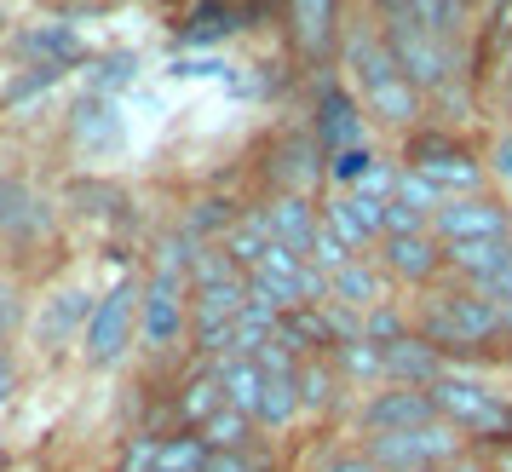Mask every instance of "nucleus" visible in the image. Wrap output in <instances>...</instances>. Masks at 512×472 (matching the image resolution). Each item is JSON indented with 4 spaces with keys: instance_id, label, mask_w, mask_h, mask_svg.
I'll use <instances>...</instances> for the list:
<instances>
[{
    "instance_id": "11",
    "label": "nucleus",
    "mask_w": 512,
    "mask_h": 472,
    "mask_svg": "<svg viewBox=\"0 0 512 472\" xmlns=\"http://www.w3.org/2000/svg\"><path fill=\"white\" fill-rule=\"evenodd\" d=\"M271 190H288V196H311V190L328 179V150L317 144L311 127H294L271 144Z\"/></svg>"
},
{
    "instance_id": "46",
    "label": "nucleus",
    "mask_w": 512,
    "mask_h": 472,
    "mask_svg": "<svg viewBox=\"0 0 512 472\" xmlns=\"http://www.w3.org/2000/svg\"><path fill=\"white\" fill-rule=\"evenodd\" d=\"M484 294H489L501 311H507V323H512V260H507V271H501L495 283H484Z\"/></svg>"
},
{
    "instance_id": "16",
    "label": "nucleus",
    "mask_w": 512,
    "mask_h": 472,
    "mask_svg": "<svg viewBox=\"0 0 512 472\" xmlns=\"http://www.w3.org/2000/svg\"><path fill=\"white\" fill-rule=\"evenodd\" d=\"M265 219H271V236H277L282 248H294V254L311 260L317 231H323V202H311V196H288V190H271V196H265Z\"/></svg>"
},
{
    "instance_id": "43",
    "label": "nucleus",
    "mask_w": 512,
    "mask_h": 472,
    "mask_svg": "<svg viewBox=\"0 0 512 472\" xmlns=\"http://www.w3.org/2000/svg\"><path fill=\"white\" fill-rule=\"evenodd\" d=\"M420 231H432V219H426V213L403 208V202L386 208V236H420Z\"/></svg>"
},
{
    "instance_id": "18",
    "label": "nucleus",
    "mask_w": 512,
    "mask_h": 472,
    "mask_svg": "<svg viewBox=\"0 0 512 472\" xmlns=\"http://www.w3.org/2000/svg\"><path fill=\"white\" fill-rule=\"evenodd\" d=\"M328 300L346 306V311H357V317H369V311L392 306V277H386V265L380 260H351L346 271L328 277Z\"/></svg>"
},
{
    "instance_id": "6",
    "label": "nucleus",
    "mask_w": 512,
    "mask_h": 472,
    "mask_svg": "<svg viewBox=\"0 0 512 472\" xmlns=\"http://www.w3.org/2000/svg\"><path fill=\"white\" fill-rule=\"evenodd\" d=\"M403 167H415L426 185H438L449 202L455 196H484V162H478V150L455 133H426L415 127L409 144H403Z\"/></svg>"
},
{
    "instance_id": "33",
    "label": "nucleus",
    "mask_w": 512,
    "mask_h": 472,
    "mask_svg": "<svg viewBox=\"0 0 512 472\" xmlns=\"http://www.w3.org/2000/svg\"><path fill=\"white\" fill-rule=\"evenodd\" d=\"M213 449L202 444V432H173L162 438V455H156V472H208Z\"/></svg>"
},
{
    "instance_id": "44",
    "label": "nucleus",
    "mask_w": 512,
    "mask_h": 472,
    "mask_svg": "<svg viewBox=\"0 0 512 472\" xmlns=\"http://www.w3.org/2000/svg\"><path fill=\"white\" fill-rule=\"evenodd\" d=\"M18 323H24V300H18V288L0 277V340L18 329Z\"/></svg>"
},
{
    "instance_id": "47",
    "label": "nucleus",
    "mask_w": 512,
    "mask_h": 472,
    "mask_svg": "<svg viewBox=\"0 0 512 472\" xmlns=\"http://www.w3.org/2000/svg\"><path fill=\"white\" fill-rule=\"evenodd\" d=\"M12 392H18V363L0 352V403H12Z\"/></svg>"
},
{
    "instance_id": "19",
    "label": "nucleus",
    "mask_w": 512,
    "mask_h": 472,
    "mask_svg": "<svg viewBox=\"0 0 512 472\" xmlns=\"http://www.w3.org/2000/svg\"><path fill=\"white\" fill-rule=\"evenodd\" d=\"M242 18H248V6H236V0H196L179 24V47H219L242 29Z\"/></svg>"
},
{
    "instance_id": "23",
    "label": "nucleus",
    "mask_w": 512,
    "mask_h": 472,
    "mask_svg": "<svg viewBox=\"0 0 512 472\" xmlns=\"http://www.w3.org/2000/svg\"><path fill=\"white\" fill-rule=\"evenodd\" d=\"M93 311H98V300L87 294V288H64V294H52L47 317H41V340H47V346H58V340H70L75 329L87 334Z\"/></svg>"
},
{
    "instance_id": "26",
    "label": "nucleus",
    "mask_w": 512,
    "mask_h": 472,
    "mask_svg": "<svg viewBox=\"0 0 512 472\" xmlns=\"http://www.w3.org/2000/svg\"><path fill=\"white\" fill-rule=\"evenodd\" d=\"M282 340L294 346L300 357H328L340 340H334V329H328V317L323 306H300V311H288L282 317Z\"/></svg>"
},
{
    "instance_id": "8",
    "label": "nucleus",
    "mask_w": 512,
    "mask_h": 472,
    "mask_svg": "<svg viewBox=\"0 0 512 472\" xmlns=\"http://www.w3.org/2000/svg\"><path fill=\"white\" fill-rule=\"evenodd\" d=\"M311 133H317V144H323L328 156L369 144V110H363V98L351 93V87H340L328 70H317V116H311Z\"/></svg>"
},
{
    "instance_id": "48",
    "label": "nucleus",
    "mask_w": 512,
    "mask_h": 472,
    "mask_svg": "<svg viewBox=\"0 0 512 472\" xmlns=\"http://www.w3.org/2000/svg\"><path fill=\"white\" fill-rule=\"evenodd\" d=\"M495 179H507V185H512V133L495 144Z\"/></svg>"
},
{
    "instance_id": "31",
    "label": "nucleus",
    "mask_w": 512,
    "mask_h": 472,
    "mask_svg": "<svg viewBox=\"0 0 512 472\" xmlns=\"http://www.w3.org/2000/svg\"><path fill=\"white\" fill-rule=\"evenodd\" d=\"M236 277H248V271L225 254V242H196V254H190V288L236 283Z\"/></svg>"
},
{
    "instance_id": "41",
    "label": "nucleus",
    "mask_w": 512,
    "mask_h": 472,
    "mask_svg": "<svg viewBox=\"0 0 512 472\" xmlns=\"http://www.w3.org/2000/svg\"><path fill=\"white\" fill-rule=\"evenodd\" d=\"M208 472H271V455L265 449H213L208 455Z\"/></svg>"
},
{
    "instance_id": "17",
    "label": "nucleus",
    "mask_w": 512,
    "mask_h": 472,
    "mask_svg": "<svg viewBox=\"0 0 512 472\" xmlns=\"http://www.w3.org/2000/svg\"><path fill=\"white\" fill-rule=\"evenodd\" d=\"M380 352H386V380H392V386H420V392H432L443 375H455L449 357H443L432 340H420V334H403V340L380 346Z\"/></svg>"
},
{
    "instance_id": "29",
    "label": "nucleus",
    "mask_w": 512,
    "mask_h": 472,
    "mask_svg": "<svg viewBox=\"0 0 512 472\" xmlns=\"http://www.w3.org/2000/svg\"><path fill=\"white\" fill-rule=\"evenodd\" d=\"M242 213L225 202V196H196L190 202V213H185V236L190 242H225V231H231Z\"/></svg>"
},
{
    "instance_id": "49",
    "label": "nucleus",
    "mask_w": 512,
    "mask_h": 472,
    "mask_svg": "<svg viewBox=\"0 0 512 472\" xmlns=\"http://www.w3.org/2000/svg\"><path fill=\"white\" fill-rule=\"evenodd\" d=\"M489 455V472H512V444H501V449H484Z\"/></svg>"
},
{
    "instance_id": "28",
    "label": "nucleus",
    "mask_w": 512,
    "mask_h": 472,
    "mask_svg": "<svg viewBox=\"0 0 512 472\" xmlns=\"http://www.w3.org/2000/svg\"><path fill=\"white\" fill-rule=\"evenodd\" d=\"M300 380L294 375H265V398H259V426L265 432H282V426H294L300 415Z\"/></svg>"
},
{
    "instance_id": "21",
    "label": "nucleus",
    "mask_w": 512,
    "mask_h": 472,
    "mask_svg": "<svg viewBox=\"0 0 512 472\" xmlns=\"http://www.w3.org/2000/svg\"><path fill=\"white\" fill-rule=\"evenodd\" d=\"M70 139H75V150L104 156V150H116L121 144V116L98 93H87L81 104H75V116H70Z\"/></svg>"
},
{
    "instance_id": "45",
    "label": "nucleus",
    "mask_w": 512,
    "mask_h": 472,
    "mask_svg": "<svg viewBox=\"0 0 512 472\" xmlns=\"http://www.w3.org/2000/svg\"><path fill=\"white\" fill-rule=\"evenodd\" d=\"M317 472H380V467H374L363 449H351V455H334V461H323Z\"/></svg>"
},
{
    "instance_id": "5",
    "label": "nucleus",
    "mask_w": 512,
    "mask_h": 472,
    "mask_svg": "<svg viewBox=\"0 0 512 472\" xmlns=\"http://www.w3.org/2000/svg\"><path fill=\"white\" fill-rule=\"evenodd\" d=\"M466 449H472V438L461 426L426 421V426H409V432H380V438L363 444V455L380 472H443L449 461H461Z\"/></svg>"
},
{
    "instance_id": "32",
    "label": "nucleus",
    "mask_w": 512,
    "mask_h": 472,
    "mask_svg": "<svg viewBox=\"0 0 512 472\" xmlns=\"http://www.w3.org/2000/svg\"><path fill=\"white\" fill-rule=\"evenodd\" d=\"M328 363L340 369V380H386V352L374 340H351V346H334Z\"/></svg>"
},
{
    "instance_id": "20",
    "label": "nucleus",
    "mask_w": 512,
    "mask_h": 472,
    "mask_svg": "<svg viewBox=\"0 0 512 472\" xmlns=\"http://www.w3.org/2000/svg\"><path fill=\"white\" fill-rule=\"evenodd\" d=\"M512 260V236H495V242H455V248H443V265L461 277L466 288H484L495 283Z\"/></svg>"
},
{
    "instance_id": "14",
    "label": "nucleus",
    "mask_w": 512,
    "mask_h": 472,
    "mask_svg": "<svg viewBox=\"0 0 512 472\" xmlns=\"http://www.w3.org/2000/svg\"><path fill=\"white\" fill-rule=\"evenodd\" d=\"M323 225L346 242L357 260H369L374 248L386 242V208H380V202H363V196H351V190H340V196H328L323 202Z\"/></svg>"
},
{
    "instance_id": "12",
    "label": "nucleus",
    "mask_w": 512,
    "mask_h": 472,
    "mask_svg": "<svg viewBox=\"0 0 512 472\" xmlns=\"http://www.w3.org/2000/svg\"><path fill=\"white\" fill-rule=\"evenodd\" d=\"M438 421V403H432V392H420V386H392L386 380V392H374V398L357 403V432H369V438H380V432H409V426H426Z\"/></svg>"
},
{
    "instance_id": "36",
    "label": "nucleus",
    "mask_w": 512,
    "mask_h": 472,
    "mask_svg": "<svg viewBox=\"0 0 512 472\" xmlns=\"http://www.w3.org/2000/svg\"><path fill=\"white\" fill-rule=\"evenodd\" d=\"M133 75H139V58H133V52H104V58L93 64V93L98 98L116 93V87H127V81H133Z\"/></svg>"
},
{
    "instance_id": "24",
    "label": "nucleus",
    "mask_w": 512,
    "mask_h": 472,
    "mask_svg": "<svg viewBox=\"0 0 512 472\" xmlns=\"http://www.w3.org/2000/svg\"><path fill=\"white\" fill-rule=\"evenodd\" d=\"M271 242H277V236H271L265 208H248L231 231H225V254H231L242 271H259V265H265V254H271Z\"/></svg>"
},
{
    "instance_id": "4",
    "label": "nucleus",
    "mask_w": 512,
    "mask_h": 472,
    "mask_svg": "<svg viewBox=\"0 0 512 472\" xmlns=\"http://www.w3.org/2000/svg\"><path fill=\"white\" fill-rule=\"evenodd\" d=\"M432 403H438V421L461 426L478 449L512 444V398L495 392V386H484V380L443 375L438 386H432Z\"/></svg>"
},
{
    "instance_id": "40",
    "label": "nucleus",
    "mask_w": 512,
    "mask_h": 472,
    "mask_svg": "<svg viewBox=\"0 0 512 472\" xmlns=\"http://www.w3.org/2000/svg\"><path fill=\"white\" fill-rule=\"evenodd\" d=\"M29 52H47V58H81V41H75L64 24H47V29H29L24 35Z\"/></svg>"
},
{
    "instance_id": "1",
    "label": "nucleus",
    "mask_w": 512,
    "mask_h": 472,
    "mask_svg": "<svg viewBox=\"0 0 512 472\" xmlns=\"http://www.w3.org/2000/svg\"><path fill=\"white\" fill-rule=\"evenodd\" d=\"M340 70H346L351 93L363 98L369 121H380V127H403V133H415L420 127V116H426V93L403 75L397 52L386 47V35L374 29V18L369 24H346Z\"/></svg>"
},
{
    "instance_id": "37",
    "label": "nucleus",
    "mask_w": 512,
    "mask_h": 472,
    "mask_svg": "<svg viewBox=\"0 0 512 472\" xmlns=\"http://www.w3.org/2000/svg\"><path fill=\"white\" fill-rule=\"evenodd\" d=\"M397 202H403V208H415V213H426V219H432V213H438L443 202H449V196H443L438 185H426V179H420L415 167H403V185H397Z\"/></svg>"
},
{
    "instance_id": "27",
    "label": "nucleus",
    "mask_w": 512,
    "mask_h": 472,
    "mask_svg": "<svg viewBox=\"0 0 512 472\" xmlns=\"http://www.w3.org/2000/svg\"><path fill=\"white\" fill-rule=\"evenodd\" d=\"M294 380H300V403L311 409V415H328V409L340 403V386H346V380H340V369H334L328 357H305Z\"/></svg>"
},
{
    "instance_id": "25",
    "label": "nucleus",
    "mask_w": 512,
    "mask_h": 472,
    "mask_svg": "<svg viewBox=\"0 0 512 472\" xmlns=\"http://www.w3.org/2000/svg\"><path fill=\"white\" fill-rule=\"evenodd\" d=\"M225 409V386H219V375H213V363L202 369V375H190L185 386H179V398H173V415H179V426H196L208 421V415H219Z\"/></svg>"
},
{
    "instance_id": "13",
    "label": "nucleus",
    "mask_w": 512,
    "mask_h": 472,
    "mask_svg": "<svg viewBox=\"0 0 512 472\" xmlns=\"http://www.w3.org/2000/svg\"><path fill=\"white\" fill-rule=\"evenodd\" d=\"M0 236L18 242V248L52 236V202L18 173H0Z\"/></svg>"
},
{
    "instance_id": "10",
    "label": "nucleus",
    "mask_w": 512,
    "mask_h": 472,
    "mask_svg": "<svg viewBox=\"0 0 512 472\" xmlns=\"http://www.w3.org/2000/svg\"><path fill=\"white\" fill-rule=\"evenodd\" d=\"M288 35L305 64L328 70L340 47H346V24H340V0H288Z\"/></svg>"
},
{
    "instance_id": "38",
    "label": "nucleus",
    "mask_w": 512,
    "mask_h": 472,
    "mask_svg": "<svg viewBox=\"0 0 512 472\" xmlns=\"http://www.w3.org/2000/svg\"><path fill=\"white\" fill-rule=\"evenodd\" d=\"M374 162H380V156H374L369 144H363V150H340V156H328V179L340 190H357V179H363Z\"/></svg>"
},
{
    "instance_id": "9",
    "label": "nucleus",
    "mask_w": 512,
    "mask_h": 472,
    "mask_svg": "<svg viewBox=\"0 0 512 472\" xmlns=\"http://www.w3.org/2000/svg\"><path fill=\"white\" fill-rule=\"evenodd\" d=\"M432 236H438L443 248L512 236V202H501V196H455V202H443L432 213Z\"/></svg>"
},
{
    "instance_id": "3",
    "label": "nucleus",
    "mask_w": 512,
    "mask_h": 472,
    "mask_svg": "<svg viewBox=\"0 0 512 472\" xmlns=\"http://www.w3.org/2000/svg\"><path fill=\"white\" fill-rule=\"evenodd\" d=\"M420 340H432L443 357L455 352H489L495 340H507L512 323L507 311L489 300L484 288H438V294H426V306H420Z\"/></svg>"
},
{
    "instance_id": "39",
    "label": "nucleus",
    "mask_w": 512,
    "mask_h": 472,
    "mask_svg": "<svg viewBox=\"0 0 512 472\" xmlns=\"http://www.w3.org/2000/svg\"><path fill=\"white\" fill-rule=\"evenodd\" d=\"M403 334H415V329H409V317H403L397 306H380V311L363 317V340H374V346H392V340H403Z\"/></svg>"
},
{
    "instance_id": "2",
    "label": "nucleus",
    "mask_w": 512,
    "mask_h": 472,
    "mask_svg": "<svg viewBox=\"0 0 512 472\" xmlns=\"http://www.w3.org/2000/svg\"><path fill=\"white\" fill-rule=\"evenodd\" d=\"M190 254H196V242L185 231L162 236V248H156V265L144 277V317H139L144 352L190 346Z\"/></svg>"
},
{
    "instance_id": "42",
    "label": "nucleus",
    "mask_w": 512,
    "mask_h": 472,
    "mask_svg": "<svg viewBox=\"0 0 512 472\" xmlns=\"http://www.w3.org/2000/svg\"><path fill=\"white\" fill-rule=\"evenodd\" d=\"M351 260H357V254H351L346 242H340V236H334V231H328V225H323V231H317V248H311V265H317V271H328V277H334V271H346Z\"/></svg>"
},
{
    "instance_id": "7",
    "label": "nucleus",
    "mask_w": 512,
    "mask_h": 472,
    "mask_svg": "<svg viewBox=\"0 0 512 472\" xmlns=\"http://www.w3.org/2000/svg\"><path fill=\"white\" fill-rule=\"evenodd\" d=\"M139 317H144V283H139V277H121V283H110V294L98 300L93 323H87V334H81V352H87V363H93V369L121 363V357H127V346H133V334H139Z\"/></svg>"
},
{
    "instance_id": "35",
    "label": "nucleus",
    "mask_w": 512,
    "mask_h": 472,
    "mask_svg": "<svg viewBox=\"0 0 512 472\" xmlns=\"http://www.w3.org/2000/svg\"><path fill=\"white\" fill-rule=\"evenodd\" d=\"M397 185H403V162H386V156H380V162H374L369 173L357 179V190H351V196H363V202H380V208H392V202H397Z\"/></svg>"
},
{
    "instance_id": "22",
    "label": "nucleus",
    "mask_w": 512,
    "mask_h": 472,
    "mask_svg": "<svg viewBox=\"0 0 512 472\" xmlns=\"http://www.w3.org/2000/svg\"><path fill=\"white\" fill-rule=\"evenodd\" d=\"M213 375L225 386V403L242 409L248 421H259V398H265V369H259L254 357H219L213 363Z\"/></svg>"
},
{
    "instance_id": "34",
    "label": "nucleus",
    "mask_w": 512,
    "mask_h": 472,
    "mask_svg": "<svg viewBox=\"0 0 512 472\" xmlns=\"http://www.w3.org/2000/svg\"><path fill=\"white\" fill-rule=\"evenodd\" d=\"M409 6H415V18L432 29L438 41H449V47L461 41V29H466V0H409Z\"/></svg>"
},
{
    "instance_id": "30",
    "label": "nucleus",
    "mask_w": 512,
    "mask_h": 472,
    "mask_svg": "<svg viewBox=\"0 0 512 472\" xmlns=\"http://www.w3.org/2000/svg\"><path fill=\"white\" fill-rule=\"evenodd\" d=\"M202 432V444L208 449H254V432H259V421H248L242 409H219V415H208V421L196 426Z\"/></svg>"
},
{
    "instance_id": "15",
    "label": "nucleus",
    "mask_w": 512,
    "mask_h": 472,
    "mask_svg": "<svg viewBox=\"0 0 512 472\" xmlns=\"http://www.w3.org/2000/svg\"><path fill=\"white\" fill-rule=\"evenodd\" d=\"M380 265H386L392 283H409V288H432L443 271H449V265H443V242L432 231L386 236V242H380Z\"/></svg>"
}]
</instances>
